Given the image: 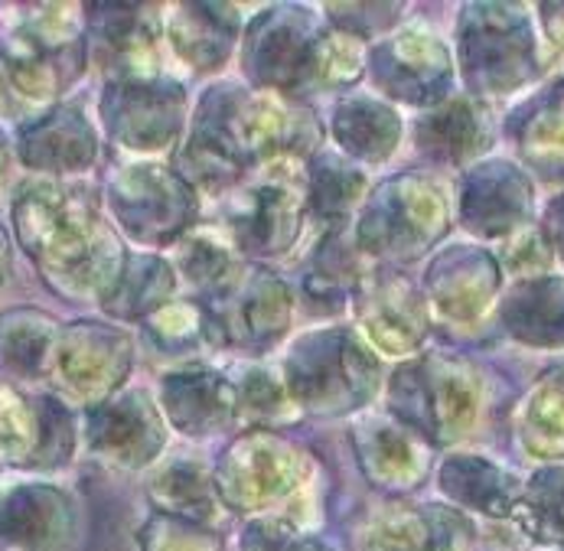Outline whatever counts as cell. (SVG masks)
Instances as JSON below:
<instances>
[{
  "label": "cell",
  "instance_id": "1",
  "mask_svg": "<svg viewBox=\"0 0 564 551\" xmlns=\"http://www.w3.org/2000/svg\"><path fill=\"white\" fill-rule=\"evenodd\" d=\"M13 223L20 245L59 294L105 298L124 268L118 241L82 190L33 183L17 199Z\"/></svg>",
  "mask_w": 564,
  "mask_h": 551
},
{
  "label": "cell",
  "instance_id": "2",
  "mask_svg": "<svg viewBox=\"0 0 564 551\" xmlns=\"http://www.w3.org/2000/svg\"><path fill=\"white\" fill-rule=\"evenodd\" d=\"M464 20V69L477 88L506 91L535 73V40L522 17L502 7H474Z\"/></svg>",
  "mask_w": 564,
  "mask_h": 551
},
{
  "label": "cell",
  "instance_id": "3",
  "mask_svg": "<svg viewBox=\"0 0 564 551\" xmlns=\"http://www.w3.org/2000/svg\"><path fill=\"white\" fill-rule=\"evenodd\" d=\"M76 444L73 418L56 398L0 386V461L17 467L66 464Z\"/></svg>",
  "mask_w": 564,
  "mask_h": 551
},
{
  "label": "cell",
  "instance_id": "4",
  "mask_svg": "<svg viewBox=\"0 0 564 551\" xmlns=\"http://www.w3.org/2000/svg\"><path fill=\"white\" fill-rule=\"evenodd\" d=\"M131 369L128 339L101 323H73L56 336L50 372L69 395L95 401L121 386Z\"/></svg>",
  "mask_w": 564,
  "mask_h": 551
},
{
  "label": "cell",
  "instance_id": "5",
  "mask_svg": "<svg viewBox=\"0 0 564 551\" xmlns=\"http://www.w3.org/2000/svg\"><path fill=\"white\" fill-rule=\"evenodd\" d=\"M79 66V46L59 20L20 26L0 46V69L20 98H53Z\"/></svg>",
  "mask_w": 564,
  "mask_h": 551
},
{
  "label": "cell",
  "instance_id": "6",
  "mask_svg": "<svg viewBox=\"0 0 564 551\" xmlns=\"http://www.w3.org/2000/svg\"><path fill=\"white\" fill-rule=\"evenodd\" d=\"M76 532V509L53 486H17L0 499V549L66 551Z\"/></svg>",
  "mask_w": 564,
  "mask_h": 551
},
{
  "label": "cell",
  "instance_id": "7",
  "mask_svg": "<svg viewBox=\"0 0 564 551\" xmlns=\"http://www.w3.org/2000/svg\"><path fill=\"white\" fill-rule=\"evenodd\" d=\"M183 98L154 82H115L101 98V115L115 141L131 151H158L176 131Z\"/></svg>",
  "mask_w": 564,
  "mask_h": 551
},
{
  "label": "cell",
  "instance_id": "8",
  "mask_svg": "<svg viewBox=\"0 0 564 551\" xmlns=\"http://www.w3.org/2000/svg\"><path fill=\"white\" fill-rule=\"evenodd\" d=\"M88 447L118 464V467H141L148 464L163 444L161 421L148 395H124L115 401H101L85 418Z\"/></svg>",
  "mask_w": 564,
  "mask_h": 551
},
{
  "label": "cell",
  "instance_id": "9",
  "mask_svg": "<svg viewBox=\"0 0 564 551\" xmlns=\"http://www.w3.org/2000/svg\"><path fill=\"white\" fill-rule=\"evenodd\" d=\"M111 209L118 223L141 241H163L176 233V216L183 219V193L163 170L134 166L111 183Z\"/></svg>",
  "mask_w": 564,
  "mask_h": 551
},
{
  "label": "cell",
  "instance_id": "10",
  "mask_svg": "<svg viewBox=\"0 0 564 551\" xmlns=\"http://www.w3.org/2000/svg\"><path fill=\"white\" fill-rule=\"evenodd\" d=\"M408 376L417 382L411 389V404L417 392V414L411 418L414 424H421L424 431H431L437 441H451L460 437V431L470 424L474 408H477V389L474 379L454 366V363H424V366H411ZM402 389V386H399ZM408 392V389H404Z\"/></svg>",
  "mask_w": 564,
  "mask_h": 551
},
{
  "label": "cell",
  "instance_id": "11",
  "mask_svg": "<svg viewBox=\"0 0 564 551\" xmlns=\"http://www.w3.org/2000/svg\"><path fill=\"white\" fill-rule=\"evenodd\" d=\"M532 190L525 176L509 163H489L474 170L464 186V219L474 233L502 236L516 229L529 213Z\"/></svg>",
  "mask_w": 564,
  "mask_h": 551
},
{
  "label": "cell",
  "instance_id": "12",
  "mask_svg": "<svg viewBox=\"0 0 564 551\" xmlns=\"http://www.w3.org/2000/svg\"><path fill=\"white\" fill-rule=\"evenodd\" d=\"M20 158L33 170L73 173L95 160V131L73 108H56L20 131Z\"/></svg>",
  "mask_w": 564,
  "mask_h": 551
},
{
  "label": "cell",
  "instance_id": "13",
  "mask_svg": "<svg viewBox=\"0 0 564 551\" xmlns=\"http://www.w3.org/2000/svg\"><path fill=\"white\" fill-rule=\"evenodd\" d=\"M108 17H95V43L105 53V63L121 82H138L144 73V60L154 50L158 26L151 17H141V7H101Z\"/></svg>",
  "mask_w": 564,
  "mask_h": 551
},
{
  "label": "cell",
  "instance_id": "14",
  "mask_svg": "<svg viewBox=\"0 0 564 551\" xmlns=\"http://www.w3.org/2000/svg\"><path fill=\"white\" fill-rule=\"evenodd\" d=\"M163 404L173 414L176 428L209 431L232 418L236 392L213 372H176L163 382Z\"/></svg>",
  "mask_w": 564,
  "mask_h": 551
},
{
  "label": "cell",
  "instance_id": "15",
  "mask_svg": "<svg viewBox=\"0 0 564 551\" xmlns=\"http://www.w3.org/2000/svg\"><path fill=\"white\" fill-rule=\"evenodd\" d=\"M502 320L529 343H564V281L539 278L519 284L502 307Z\"/></svg>",
  "mask_w": 564,
  "mask_h": 551
},
{
  "label": "cell",
  "instance_id": "16",
  "mask_svg": "<svg viewBox=\"0 0 564 551\" xmlns=\"http://www.w3.org/2000/svg\"><path fill=\"white\" fill-rule=\"evenodd\" d=\"M236 471V493L248 503H268L278 499L281 493L291 489L294 483V454L291 447L268 441V437H251L239 444L236 454H229V473Z\"/></svg>",
  "mask_w": 564,
  "mask_h": 551
},
{
  "label": "cell",
  "instance_id": "17",
  "mask_svg": "<svg viewBox=\"0 0 564 551\" xmlns=\"http://www.w3.org/2000/svg\"><path fill=\"white\" fill-rule=\"evenodd\" d=\"M444 489L486 516H509L519 503V486L509 473L496 471L480 457H454L441 473Z\"/></svg>",
  "mask_w": 564,
  "mask_h": 551
},
{
  "label": "cell",
  "instance_id": "18",
  "mask_svg": "<svg viewBox=\"0 0 564 551\" xmlns=\"http://www.w3.org/2000/svg\"><path fill=\"white\" fill-rule=\"evenodd\" d=\"M467 536L470 526L454 512L421 509L404 519L386 522L372 539V551H460Z\"/></svg>",
  "mask_w": 564,
  "mask_h": 551
},
{
  "label": "cell",
  "instance_id": "19",
  "mask_svg": "<svg viewBox=\"0 0 564 551\" xmlns=\"http://www.w3.org/2000/svg\"><path fill=\"white\" fill-rule=\"evenodd\" d=\"M56 336V323L40 311H13L0 316V356L23 376L50 372Z\"/></svg>",
  "mask_w": 564,
  "mask_h": 551
},
{
  "label": "cell",
  "instance_id": "20",
  "mask_svg": "<svg viewBox=\"0 0 564 551\" xmlns=\"http://www.w3.org/2000/svg\"><path fill=\"white\" fill-rule=\"evenodd\" d=\"M170 268L158 258H131L124 261L121 274L108 288L105 311L115 316H144L161 307V301L170 294Z\"/></svg>",
  "mask_w": 564,
  "mask_h": 551
},
{
  "label": "cell",
  "instance_id": "21",
  "mask_svg": "<svg viewBox=\"0 0 564 551\" xmlns=\"http://www.w3.org/2000/svg\"><path fill=\"white\" fill-rule=\"evenodd\" d=\"M421 138L434 154H441L444 160L474 158L477 151H484L486 121L470 101H454L424 121Z\"/></svg>",
  "mask_w": 564,
  "mask_h": 551
},
{
  "label": "cell",
  "instance_id": "22",
  "mask_svg": "<svg viewBox=\"0 0 564 551\" xmlns=\"http://www.w3.org/2000/svg\"><path fill=\"white\" fill-rule=\"evenodd\" d=\"M516 519L539 542H564V471L539 473L519 496Z\"/></svg>",
  "mask_w": 564,
  "mask_h": 551
},
{
  "label": "cell",
  "instance_id": "23",
  "mask_svg": "<svg viewBox=\"0 0 564 551\" xmlns=\"http://www.w3.org/2000/svg\"><path fill=\"white\" fill-rule=\"evenodd\" d=\"M151 499L170 516H186V519H203V522H213L216 516V493L209 489V479L196 467L163 471L151 483Z\"/></svg>",
  "mask_w": 564,
  "mask_h": 551
},
{
  "label": "cell",
  "instance_id": "24",
  "mask_svg": "<svg viewBox=\"0 0 564 551\" xmlns=\"http://www.w3.org/2000/svg\"><path fill=\"white\" fill-rule=\"evenodd\" d=\"M525 444L542 457L564 454V379L542 386L525 404Z\"/></svg>",
  "mask_w": 564,
  "mask_h": 551
},
{
  "label": "cell",
  "instance_id": "25",
  "mask_svg": "<svg viewBox=\"0 0 564 551\" xmlns=\"http://www.w3.org/2000/svg\"><path fill=\"white\" fill-rule=\"evenodd\" d=\"M522 151L539 163L562 160L564 163V85H555L549 98L539 105L535 118L525 121Z\"/></svg>",
  "mask_w": 564,
  "mask_h": 551
},
{
  "label": "cell",
  "instance_id": "26",
  "mask_svg": "<svg viewBox=\"0 0 564 551\" xmlns=\"http://www.w3.org/2000/svg\"><path fill=\"white\" fill-rule=\"evenodd\" d=\"M209 316L193 307H163L151 316V336L163 349H186L193 343H206Z\"/></svg>",
  "mask_w": 564,
  "mask_h": 551
},
{
  "label": "cell",
  "instance_id": "27",
  "mask_svg": "<svg viewBox=\"0 0 564 551\" xmlns=\"http://www.w3.org/2000/svg\"><path fill=\"white\" fill-rule=\"evenodd\" d=\"M549 236L555 241V248L564 255V199L555 203L552 213H549Z\"/></svg>",
  "mask_w": 564,
  "mask_h": 551
},
{
  "label": "cell",
  "instance_id": "28",
  "mask_svg": "<svg viewBox=\"0 0 564 551\" xmlns=\"http://www.w3.org/2000/svg\"><path fill=\"white\" fill-rule=\"evenodd\" d=\"M545 13H555L549 17V33L558 46H564V7H545Z\"/></svg>",
  "mask_w": 564,
  "mask_h": 551
},
{
  "label": "cell",
  "instance_id": "29",
  "mask_svg": "<svg viewBox=\"0 0 564 551\" xmlns=\"http://www.w3.org/2000/svg\"><path fill=\"white\" fill-rule=\"evenodd\" d=\"M7 261H10V251H7V236H3V229H0V281H3V274H7Z\"/></svg>",
  "mask_w": 564,
  "mask_h": 551
},
{
  "label": "cell",
  "instance_id": "30",
  "mask_svg": "<svg viewBox=\"0 0 564 551\" xmlns=\"http://www.w3.org/2000/svg\"><path fill=\"white\" fill-rule=\"evenodd\" d=\"M3 166H7V148H3V138H0V176H3Z\"/></svg>",
  "mask_w": 564,
  "mask_h": 551
}]
</instances>
